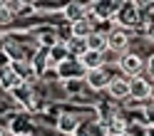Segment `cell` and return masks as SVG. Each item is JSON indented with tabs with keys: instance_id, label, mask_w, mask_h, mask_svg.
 Masks as SVG:
<instances>
[{
	"instance_id": "obj_1",
	"label": "cell",
	"mask_w": 154,
	"mask_h": 136,
	"mask_svg": "<svg viewBox=\"0 0 154 136\" xmlns=\"http://www.w3.org/2000/svg\"><path fill=\"white\" fill-rule=\"evenodd\" d=\"M114 20L119 22V27H124V30H132V27H137L142 22V15H139V5L134 3V0H129V3H122L117 15H114Z\"/></svg>"
},
{
	"instance_id": "obj_2",
	"label": "cell",
	"mask_w": 154,
	"mask_h": 136,
	"mask_svg": "<svg viewBox=\"0 0 154 136\" xmlns=\"http://www.w3.org/2000/svg\"><path fill=\"white\" fill-rule=\"evenodd\" d=\"M117 67L122 69V74L127 77V79H132V77H139L142 67H144V60L137 52H124V55L117 57Z\"/></svg>"
},
{
	"instance_id": "obj_3",
	"label": "cell",
	"mask_w": 154,
	"mask_h": 136,
	"mask_svg": "<svg viewBox=\"0 0 154 136\" xmlns=\"http://www.w3.org/2000/svg\"><path fill=\"white\" fill-rule=\"evenodd\" d=\"M57 77L60 79H85L87 77V69L82 67L80 60H75V57H70V60H65L62 64H57Z\"/></svg>"
},
{
	"instance_id": "obj_4",
	"label": "cell",
	"mask_w": 154,
	"mask_h": 136,
	"mask_svg": "<svg viewBox=\"0 0 154 136\" xmlns=\"http://www.w3.org/2000/svg\"><path fill=\"white\" fill-rule=\"evenodd\" d=\"M152 79L149 77H132L129 79V96L132 99H137V102H147V99H152Z\"/></svg>"
},
{
	"instance_id": "obj_5",
	"label": "cell",
	"mask_w": 154,
	"mask_h": 136,
	"mask_svg": "<svg viewBox=\"0 0 154 136\" xmlns=\"http://www.w3.org/2000/svg\"><path fill=\"white\" fill-rule=\"evenodd\" d=\"M129 40H132V32L124 30V27H117V30H109L107 32V47H109L112 52L124 55V52H127V47H129Z\"/></svg>"
},
{
	"instance_id": "obj_6",
	"label": "cell",
	"mask_w": 154,
	"mask_h": 136,
	"mask_svg": "<svg viewBox=\"0 0 154 136\" xmlns=\"http://www.w3.org/2000/svg\"><path fill=\"white\" fill-rule=\"evenodd\" d=\"M70 32H72V37H77V40H87L90 35L97 32V20H94L92 15H85L82 20H77L75 25H70Z\"/></svg>"
},
{
	"instance_id": "obj_7",
	"label": "cell",
	"mask_w": 154,
	"mask_h": 136,
	"mask_svg": "<svg viewBox=\"0 0 154 136\" xmlns=\"http://www.w3.org/2000/svg\"><path fill=\"white\" fill-rule=\"evenodd\" d=\"M25 82H23V77L17 74L13 67H3L0 69V87L3 89H10V92H15V89H20Z\"/></svg>"
},
{
	"instance_id": "obj_8",
	"label": "cell",
	"mask_w": 154,
	"mask_h": 136,
	"mask_svg": "<svg viewBox=\"0 0 154 136\" xmlns=\"http://www.w3.org/2000/svg\"><path fill=\"white\" fill-rule=\"evenodd\" d=\"M85 82L90 84V89H94V92H100V89H107L109 87V82H112V77L104 72V67L102 69H94V72H87V77H85Z\"/></svg>"
},
{
	"instance_id": "obj_9",
	"label": "cell",
	"mask_w": 154,
	"mask_h": 136,
	"mask_svg": "<svg viewBox=\"0 0 154 136\" xmlns=\"http://www.w3.org/2000/svg\"><path fill=\"white\" fill-rule=\"evenodd\" d=\"M107 92H109L112 99H124V96H129V79L127 77H112Z\"/></svg>"
},
{
	"instance_id": "obj_10",
	"label": "cell",
	"mask_w": 154,
	"mask_h": 136,
	"mask_svg": "<svg viewBox=\"0 0 154 136\" xmlns=\"http://www.w3.org/2000/svg\"><path fill=\"white\" fill-rule=\"evenodd\" d=\"M65 60H70V50H67V42H57L55 47H50V50H47V62H50L55 69H57V64H62Z\"/></svg>"
},
{
	"instance_id": "obj_11",
	"label": "cell",
	"mask_w": 154,
	"mask_h": 136,
	"mask_svg": "<svg viewBox=\"0 0 154 136\" xmlns=\"http://www.w3.org/2000/svg\"><path fill=\"white\" fill-rule=\"evenodd\" d=\"M80 62H82V67H85L87 72H94V69H102L107 60H104L102 52H90V50H87V52L80 57Z\"/></svg>"
},
{
	"instance_id": "obj_12",
	"label": "cell",
	"mask_w": 154,
	"mask_h": 136,
	"mask_svg": "<svg viewBox=\"0 0 154 136\" xmlns=\"http://www.w3.org/2000/svg\"><path fill=\"white\" fill-rule=\"evenodd\" d=\"M62 15H65V20L75 25L77 20H82L85 15H87V5H80V3H70V5H65L62 7Z\"/></svg>"
},
{
	"instance_id": "obj_13",
	"label": "cell",
	"mask_w": 154,
	"mask_h": 136,
	"mask_svg": "<svg viewBox=\"0 0 154 136\" xmlns=\"http://www.w3.org/2000/svg\"><path fill=\"white\" fill-rule=\"evenodd\" d=\"M77 126H80V116L75 114H60V119H57V129L62 134H75Z\"/></svg>"
},
{
	"instance_id": "obj_14",
	"label": "cell",
	"mask_w": 154,
	"mask_h": 136,
	"mask_svg": "<svg viewBox=\"0 0 154 136\" xmlns=\"http://www.w3.org/2000/svg\"><path fill=\"white\" fill-rule=\"evenodd\" d=\"M104 131H107V136H119V134H129V124L119 119V116H114L112 121L104 124Z\"/></svg>"
},
{
	"instance_id": "obj_15",
	"label": "cell",
	"mask_w": 154,
	"mask_h": 136,
	"mask_svg": "<svg viewBox=\"0 0 154 136\" xmlns=\"http://www.w3.org/2000/svg\"><path fill=\"white\" fill-rule=\"evenodd\" d=\"M87 47H90V52H102L104 55V50H109V47H107V35H104V32L90 35L87 37Z\"/></svg>"
},
{
	"instance_id": "obj_16",
	"label": "cell",
	"mask_w": 154,
	"mask_h": 136,
	"mask_svg": "<svg viewBox=\"0 0 154 136\" xmlns=\"http://www.w3.org/2000/svg\"><path fill=\"white\" fill-rule=\"evenodd\" d=\"M67 50H70V57H75V60H80V57L90 50L87 47V40H77V37H72L70 42H67Z\"/></svg>"
},
{
	"instance_id": "obj_17",
	"label": "cell",
	"mask_w": 154,
	"mask_h": 136,
	"mask_svg": "<svg viewBox=\"0 0 154 136\" xmlns=\"http://www.w3.org/2000/svg\"><path fill=\"white\" fill-rule=\"evenodd\" d=\"M5 7H8L13 15H15V13H32V10H35L32 5H23V3H17V0H8Z\"/></svg>"
},
{
	"instance_id": "obj_18",
	"label": "cell",
	"mask_w": 154,
	"mask_h": 136,
	"mask_svg": "<svg viewBox=\"0 0 154 136\" xmlns=\"http://www.w3.org/2000/svg\"><path fill=\"white\" fill-rule=\"evenodd\" d=\"M144 124H147L149 126V129H152V126H154V102H147V106H144Z\"/></svg>"
},
{
	"instance_id": "obj_19",
	"label": "cell",
	"mask_w": 154,
	"mask_h": 136,
	"mask_svg": "<svg viewBox=\"0 0 154 136\" xmlns=\"http://www.w3.org/2000/svg\"><path fill=\"white\" fill-rule=\"evenodd\" d=\"M10 20H13V13L8 10V7H5V3H3V5H0V25H8Z\"/></svg>"
},
{
	"instance_id": "obj_20",
	"label": "cell",
	"mask_w": 154,
	"mask_h": 136,
	"mask_svg": "<svg viewBox=\"0 0 154 136\" xmlns=\"http://www.w3.org/2000/svg\"><path fill=\"white\" fill-rule=\"evenodd\" d=\"M149 79H152V84H154V55L149 57Z\"/></svg>"
},
{
	"instance_id": "obj_21",
	"label": "cell",
	"mask_w": 154,
	"mask_h": 136,
	"mask_svg": "<svg viewBox=\"0 0 154 136\" xmlns=\"http://www.w3.org/2000/svg\"><path fill=\"white\" fill-rule=\"evenodd\" d=\"M0 64H3V67H8V55H3V52H0Z\"/></svg>"
},
{
	"instance_id": "obj_22",
	"label": "cell",
	"mask_w": 154,
	"mask_h": 136,
	"mask_svg": "<svg viewBox=\"0 0 154 136\" xmlns=\"http://www.w3.org/2000/svg\"><path fill=\"white\" fill-rule=\"evenodd\" d=\"M0 136H10V131H8L5 126H0Z\"/></svg>"
},
{
	"instance_id": "obj_23",
	"label": "cell",
	"mask_w": 154,
	"mask_h": 136,
	"mask_svg": "<svg viewBox=\"0 0 154 136\" xmlns=\"http://www.w3.org/2000/svg\"><path fill=\"white\" fill-rule=\"evenodd\" d=\"M147 136H154V126H152V129H147Z\"/></svg>"
},
{
	"instance_id": "obj_24",
	"label": "cell",
	"mask_w": 154,
	"mask_h": 136,
	"mask_svg": "<svg viewBox=\"0 0 154 136\" xmlns=\"http://www.w3.org/2000/svg\"><path fill=\"white\" fill-rule=\"evenodd\" d=\"M149 40H152V42H154V27H152V32H149Z\"/></svg>"
},
{
	"instance_id": "obj_25",
	"label": "cell",
	"mask_w": 154,
	"mask_h": 136,
	"mask_svg": "<svg viewBox=\"0 0 154 136\" xmlns=\"http://www.w3.org/2000/svg\"><path fill=\"white\" fill-rule=\"evenodd\" d=\"M152 99H154V87H152Z\"/></svg>"
},
{
	"instance_id": "obj_26",
	"label": "cell",
	"mask_w": 154,
	"mask_h": 136,
	"mask_svg": "<svg viewBox=\"0 0 154 136\" xmlns=\"http://www.w3.org/2000/svg\"><path fill=\"white\" fill-rule=\"evenodd\" d=\"M119 136H132V134H119Z\"/></svg>"
},
{
	"instance_id": "obj_27",
	"label": "cell",
	"mask_w": 154,
	"mask_h": 136,
	"mask_svg": "<svg viewBox=\"0 0 154 136\" xmlns=\"http://www.w3.org/2000/svg\"><path fill=\"white\" fill-rule=\"evenodd\" d=\"M20 136H27V134H20Z\"/></svg>"
}]
</instances>
